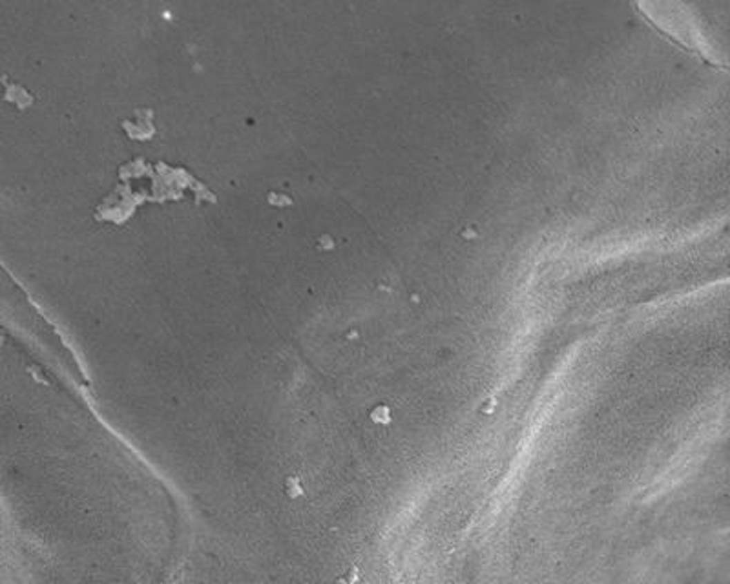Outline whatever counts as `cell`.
I'll list each match as a JSON object with an SVG mask.
<instances>
[{
  "label": "cell",
  "mask_w": 730,
  "mask_h": 584,
  "mask_svg": "<svg viewBox=\"0 0 730 584\" xmlns=\"http://www.w3.org/2000/svg\"><path fill=\"white\" fill-rule=\"evenodd\" d=\"M371 420L387 426L391 422V409L387 406H376L373 413H371Z\"/></svg>",
  "instance_id": "1"
}]
</instances>
